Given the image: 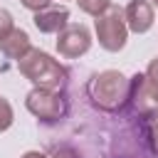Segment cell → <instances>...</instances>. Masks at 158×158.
<instances>
[{"label":"cell","instance_id":"obj_10","mask_svg":"<svg viewBox=\"0 0 158 158\" xmlns=\"http://www.w3.org/2000/svg\"><path fill=\"white\" fill-rule=\"evenodd\" d=\"M77 5H79V10H84L86 15L99 17V15H104V12L111 7V0H77Z\"/></svg>","mask_w":158,"mask_h":158},{"label":"cell","instance_id":"obj_17","mask_svg":"<svg viewBox=\"0 0 158 158\" xmlns=\"http://www.w3.org/2000/svg\"><path fill=\"white\" fill-rule=\"evenodd\" d=\"M20 158H49V156H44L42 151H27V153H22Z\"/></svg>","mask_w":158,"mask_h":158},{"label":"cell","instance_id":"obj_8","mask_svg":"<svg viewBox=\"0 0 158 158\" xmlns=\"http://www.w3.org/2000/svg\"><path fill=\"white\" fill-rule=\"evenodd\" d=\"M32 22H35V27L40 30V32H44V35H59L67 25H69V10L67 7H44V10H40V12H35V17H32Z\"/></svg>","mask_w":158,"mask_h":158},{"label":"cell","instance_id":"obj_2","mask_svg":"<svg viewBox=\"0 0 158 158\" xmlns=\"http://www.w3.org/2000/svg\"><path fill=\"white\" fill-rule=\"evenodd\" d=\"M131 79H126L118 69H104L89 81V99L101 111H121L128 104Z\"/></svg>","mask_w":158,"mask_h":158},{"label":"cell","instance_id":"obj_15","mask_svg":"<svg viewBox=\"0 0 158 158\" xmlns=\"http://www.w3.org/2000/svg\"><path fill=\"white\" fill-rule=\"evenodd\" d=\"M146 77H148V81L158 89V57L151 59V64H148V69H146Z\"/></svg>","mask_w":158,"mask_h":158},{"label":"cell","instance_id":"obj_4","mask_svg":"<svg viewBox=\"0 0 158 158\" xmlns=\"http://www.w3.org/2000/svg\"><path fill=\"white\" fill-rule=\"evenodd\" d=\"M25 106L35 118H40L44 123H52V121H59L67 116V99L62 91H49V89L35 86L25 96Z\"/></svg>","mask_w":158,"mask_h":158},{"label":"cell","instance_id":"obj_7","mask_svg":"<svg viewBox=\"0 0 158 158\" xmlns=\"http://www.w3.org/2000/svg\"><path fill=\"white\" fill-rule=\"evenodd\" d=\"M123 17L128 25V32H136V35L148 32L156 22V12H153V5L148 0H131L123 7Z\"/></svg>","mask_w":158,"mask_h":158},{"label":"cell","instance_id":"obj_16","mask_svg":"<svg viewBox=\"0 0 158 158\" xmlns=\"http://www.w3.org/2000/svg\"><path fill=\"white\" fill-rule=\"evenodd\" d=\"M49 158H79V156H77V151H74V148H57Z\"/></svg>","mask_w":158,"mask_h":158},{"label":"cell","instance_id":"obj_12","mask_svg":"<svg viewBox=\"0 0 158 158\" xmlns=\"http://www.w3.org/2000/svg\"><path fill=\"white\" fill-rule=\"evenodd\" d=\"M12 121H15V111H12L10 101H7L5 96H0V133L7 131V128L12 126Z\"/></svg>","mask_w":158,"mask_h":158},{"label":"cell","instance_id":"obj_6","mask_svg":"<svg viewBox=\"0 0 158 158\" xmlns=\"http://www.w3.org/2000/svg\"><path fill=\"white\" fill-rule=\"evenodd\" d=\"M128 101H131L141 114H153V109H156V104H158V89L148 81L146 74H133V77H131Z\"/></svg>","mask_w":158,"mask_h":158},{"label":"cell","instance_id":"obj_9","mask_svg":"<svg viewBox=\"0 0 158 158\" xmlns=\"http://www.w3.org/2000/svg\"><path fill=\"white\" fill-rule=\"evenodd\" d=\"M30 49H32L30 35H27L25 30H20V27H15V30L0 42V52H2L7 59H15V62H20Z\"/></svg>","mask_w":158,"mask_h":158},{"label":"cell","instance_id":"obj_18","mask_svg":"<svg viewBox=\"0 0 158 158\" xmlns=\"http://www.w3.org/2000/svg\"><path fill=\"white\" fill-rule=\"evenodd\" d=\"M153 116H156V118H158V104H156V109H153Z\"/></svg>","mask_w":158,"mask_h":158},{"label":"cell","instance_id":"obj_19","mask_svg":"<svg viewBox=\"0 0 158 158\" xmlns=\"http://www.w3.org/2000/svg\"><path fill=\"white\" fill-rule=\"evenodd\" d=\"M151 5H153V7H158V0H151Z\"/></svg>","mask_w":158,"mask_h":158},{"label":"cell","instance_id":"obj_5","mask_svg":"<svg viewBox=\"0 0 158 158\" xmlns=\"http://www.w3.org/2000/svg\"><path fill=\"white\" fill-rule=\"evenodd\" d=\"M91 49V32L84 25H67L57 35V52L67 59H77Z\"/></svg>","mask_w":158,"mask_h":158},{"label":"cell","instance_id":"obj_3","mask_svg":"<svg viewBox=\"0 0 158 158\" xmlns=\"http://www.w3.org/2000/svg\"><path fill=\"white\" fill-rule=\"evenodd\" d=\"M94 32L99 40V47L106 52H121L128 40V25L123 17V10L111 5L104 15L94 20Z\"/></svg>","mask_w":158,"mask_h":158},{"label":"cell","instance_id":"obj_13","mask_svg":"<svg viewBox=\"0 0 158 158\" xmlns=\"http://www.w3.org/2000/svg\"><path fill=\"white\" fill-rule=\"evenodd\" d=\"M12 30H15V20H12V15H10L7 10L0 7V42H2Z\"/></svg>","mask_w":158,"mask_h":158},{"label":"cell","instance_id":"obj_1","mask_svg":"<svg viewBox=\"0 0 158 158\" xmlns=\"http://www.w3.org/2000/svg\"><path fill=\"white\" fill-rule=\"evenodd\" d=\"M17 69L27 81H32V86L49 89V91H62V86L69 79V72L64 64H59L52 54L35 47L17 62Z\"/></svg>","mask_w":158,"mask_h":158},{"label":"cell","instance_id":"obj_11","mask_svg":"<svg viewBox=\"0 0 158 158\" xmlns=\"http://www.w3.org/2000/svg\"><path fill=\"white\" fill-rule=\"evenodd\" d=\"M146 141H148V146H151V151L158 156V118L153 116V114H146Z\"/></svg>","mask_w":158,"mask_h":158},{"label":"cell","instance_id":"obj_14","mask_svg":"<svg viewBox=\"0 0 158 158\" xmlns=\"http://www.w3.org/2000/svg\"><path fill=\"white\" fill-rule=\"evenodd\" d=\"M20 2H22V7H27L30 12H40V10H44V7L52 5V0H20Z\"/></svg>","mask_w":158,"mask_h":158}]
</instances>
